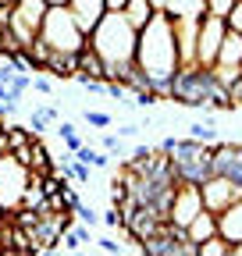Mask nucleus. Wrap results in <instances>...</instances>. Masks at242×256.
<instances>
[{
	"label": "nucleus",
	"instance_id": "31",
	"mask_svg": "<svg viewBox=\"0 0 242 256\" xmlns=\"http://www.w3.org/2000/svg\"><path fill=\"white\" fill-rule=\"evenodd\" d=\"M32 89L43 92V96H50V92H54V82H50V78H32Z\"/></svg>",
	"mask_w": 242,
	"mask_h": 256
},
{
	"label": "nucleus",
	"instance_id": "5",
	"mask_svg": "<svg viewBox=\"0 0 242 256\" xmlns=\"http://www.w3.org/2000/svg\"><path fill=\"white\" fill-rule=\"evenodd\" d=\"M28 182V168H22L11 153H0V210H14L22 206V192Z\"/></svg>",
	"mask_w": 242,
	"mask_h": 256
},
{
	"label": "nucleus",
	"instance_id": "9",
	"mask_svg": "<svg viewBox=\"0 0 242 256\" xmlns=\"http://www.w3.org/2000/svg\"><path fill=\"white\" fill-rule=\"evenodd\" d=\"M174 46H178V68H196V32L200 18H171Z\"/></svg>",
	"mask_w": 242,
	"mask_h": 256
},
{
	"label": "nucleus",
	"instance_id": "28",
	"mask_svg": "<svg viewBox=\"0 0 242 256\" xmlns=\"http://www.w3.org/2000/svg\"><path fill=\"white\" fill-rule=\"evenodd\" d=\"M224 25H228V28H238V32H242V0H235V8L228 11Z\"/></svg>",
	"mask_w": 242,
	"mask_h": 256
},
{
	"label": "nucleus",
	"instance_id": "32",
	"mask_svg": "<svg viewBox=\"0 0 242 256\" xmlns=\"http://www.w3.org/2000/svg\"><path fill=\"white\" fill-rule=\"evenodd\" d=\"M11 72H14L11 64H8V60H0V82H8V78H11Z\"/></svg>",
	"mask_w": 242,
	"mask_h": 256
},
{
	"label": "nucleus",
	"instance_id": "10",
	"mask_svg": "<svg viewBox=\"0 0 242 256\" xmlns=\"http://www.w3.org/2000/svg\"><path fill=\"white\" fill-rule=\"evenodd\" d=\"M68 11H72L75 25L89 36V32L96 28V22L107 14V4H104V0H68Z\"/></svg>",
	"mask_w": 242,
	"mask_h": 256
},
{
	"label": "nucleus",
	"instance_id": "18",
	"mask_svg": "<svg viewBox=\"0 0 242 256\" xmlns=\"http://www.w3.org/2000/svg\"><path fill=\"white\" fill-rule=\"evenodd\" d=\"M75 160H78V164H86V168H110V153L107 150H100V146H93V142H82L75 153H72Z\"/></svg>",
	"mask_w": 242,
	"mask_h": 256
},
{
	"label": "nucleus",
	"instance_id": "29",
	"mask_svg": "<svg viewBox=\"0 0 242 256\" xmlns=\"http://www.w3.org/2000/svg\"><path fill=\"white\" fill-rule=\"evenodd\" d=\"M139 132H142V124H139V121H128V124H121V128H118V136H121V139H136Z\"/></svg>",
	"mask_w": 242,
	"mask_h": 256
},
{
	"label": "nucleus",
	"instance_id": "15",
	"mask_svg": "<svg viewBox=\"0 0 242 256\" xmlns=\"http://www.w3.org/2000/svg\"><path fill=\"white\" fill-rule=\"evenodd\" d=\"M218 60L221 64H242V32L238 28H224L221 46H218Z\"/></svg>",
	"mask_w": 242,
	"mask_h": 256
},
{
	"label": "nucleus",
	"instance_id": "13",
	"mask_svg": "<svg viewBox=\"0 0 242 256\" xmlns=\"http://www.w3.org/2000/svg\"><path fill=\"white\" fill-rule=\"evenodd\" d=\"M160 11L168 18H203L206 0H160Z\"/></svg>",
	"mask_w": 242,
	"mask_h": 256
},
{
	"label": "nucleus",
	"instance_id": "6",
	"mask_svg": "<svg viewBox=\"0 0 242 256\" xmlns=\"http://www.w3.org/2000/svg\"><path fill=\"white\" fill-rule=\"evenodd\" d=\"M238 196H242V185L224 178V174H210V178L200 182V200H203V210H210V214H221Z\"/></svg>",
	"mask_w": 242,
	"mask_h": 256
},
{
	"label": "nucleus",
	"instance_id": "1",
	"mask_svg": "<svg viewBox=\"0 0 242 256\" xmlns=\"http://www.w3.org/2000/svg\"><path fill=\"white\" fill-rule=\"evenodd\" d=\"M136 68L150 78L160 96L168 92V82L178 72V46H174V28L164 11H157L139 32H136Z\"/></svg>",
	"mask_w": 242,
	"mask_h": 256
},
{
	"label": "nucleus",
	"instance_id": "24",
	"mask_svg": "<svg viewBox=\"0 0 242 256\" xmlns=\"http://www.w3.org/2000/svg\"><path fill=\"white\" fill-rule=\"evenodd\" d=\"M72 214H75V217H78L82 224H89V228H96V224H100V214H96L93 206H86V203H78V206H75Z\"/></svg>",
	"mask_w": 242,
	"mask_h": 256
},
{
	"label": "nucleus",
	"instance_id": "14",
	"mask_svg": "<svg viewBox=\"0 0 242 256\" xmlns=\"http://www.w3.org/2000/svg\"><path fill=\"white\" fill-rule=\"evenodd\" d=\"M186 235H189L192 242H203V238H210V235H218V214L200 210V214L186 224Z\"/></svg>",
	"mask_w": 242,
	"mask_h": 256
},
{
	"label": "nucleus",
	"instance_id": "22",
	"mask_svg": "<svg viewBox=\"0 0 242 256\" xmlns=\"http://www.w3.org/2000/svg\"><path fill=\"white\" fill-rule=\"evenodd\" d=\"M189 139H196V142H221L218 139V132H214V124H189Z\"/></svg>",
	"mask_w": 242,
	"mask_h": 256
},
{
	"label": "nucleus",
	"instance_id": "20",
	"mask_svg": "<svg viewBox=\"0 0 242 256\" xmlns=\"http://www.w3.org/2000/svg\"><path fill=\"white\" fill-rule=\"evenodd\" d=\"M4 132H8V142H11V153H14L18 146H25L28 139H32V132H28V128H25V124H14V121H11V124H4Z\"/></svg>",
	"mask_w": 242,
	"mask_h": 256
},
{
	"label": "nucleus",
	"instance_id": "19",
	"mask_svg": "<svg viewBox=\"0 0 242 256\" xmlns=\"http://www.w3.org/2000/svg\"><path fill=\"white\" fill-rule=\"evenodd\" d=\"M196 256H232V242L224 235H210V238L196 242Z\"/></svg>",
	"mask_w": 242,
	"mask_h": 256
},
{
	"label": "nucleus",
	"instance_id": "35",
	"mask_svg": "<svg viewBox=\"0 0 242 256\" xmlns=\"http://www.w3.org/2000/svg\"><path fill=\"white\" fill-rule=\"evenodd\" d=\"M46 4H68V0H46Z\"/></svg>",
	"mask_w": 242,
	"mask_h": 256
},
{
	"label": "nucleus",
	"instance_id": "11",
	"mask_svg": "<svg viewBox=\"0 0 242 256\" xmlns=\"http://www.w3.org/2000/svg\"><path fill=\"white\" fill-rule=\"evenodd\" d=\"M218 235H224L228 242H238L242 238V196L218 214Z\"/></svg>",
	"mask_w": 242,
	"mask_h": 256
},
{
	"label": "nucleus",
	"instance_id": "36",
	"mask_svg": "<svg viewBox=\"0 0 242 256\" xmlns=\"http://www.w3.org/2000/svg\"><path fill=\"white\" fill-rule=\"evenodd\" d=\"M0 220H4V210H0Z\"/></svg>",
	"mask_w": 242,
	"mask_h": 256
},
{
	"label": "nucleus",
	"instance_id": "33",
	"mask_svg": "<svg viewBox=\"0 0 242 256\" xmlns=\"http://www.w3.org/2000/svg\"><path fill=\"white\" fill-rule=\"evenodd\" d=\"M104 4H107V11H121V8L128 4V0H104Z\"/></svg>",
	"mask_w": 242,
	"mask_h": 256
},
{
	"label": "nucleus",
	"instance_id": "3",
	"mask_svg": "<svg viewBox=\"0 0 242 256\" xmlns=\"http://www.w3.org/2000/svg\"><path fill=\"white\" fill-rule=\"evenodd\" d=\"M40 36L50 43V50H68V54H78L86 46V32L75 25L68 4H50L46 14H43V25H40Z\"/></svg>",
	"mask_w": 242,
	"mask_h": 256
},
{
	"label": "nucleus",
	"instance_id": "16",
	"mask_svg": "<svg viewBox=\"0 0 242 256\" xmlns=\"http://www.w3.org/2000/svg\"><path fill=\"white\" fill-rule=\"evenodd\" d=\"M121 14H125V18H128V25L139 32V28H142L150 18L157 14V8H154V0H128V4L121 8Z\"/></svg>",
	"mask_w": 242,
	"mask_h": 256
},
{
	"label": "nucleus",
	"instance_id": "21",
	"mask_svg": "<svg viewBox=\"0 0 242 256\" xmlns=\"http://www.w3.org/2000/svg\"><path fill=\"white\" fill-rule=\"evenodd\" d=\"M25 128H28V132H32V136H40V139H43V136L50 132V121H46V114H43V110L36 107L32 114H28V121H25Z\"/></svg>",
	"mask_w": 242,
	"mask_h": 256
},
{
	"label": "nucleus",
	"instance_id": "26",
	"mask_svg": "<svg viewBox=\"0 0 242 256\" xmlns=\"http://www.w3.org/2000/svg\"><path fill=\"white\" fill-rule=\"evenodd\" d=\"M82 121H89V124H96V128H107L114 118L107 114V110H82Z\"/></svg>",
	"mask_w": 242,
	"mask_h": 256
},
{
	"label": "nucleus",
	"instance_id": "8",
	"mask_svg": "<svg viewBox=\"0 0 242 256\" xmlns=\"http://www.w3.org/2000/svg\"><path fill=\"white\" fill-rule=\"evenodd\" d=\"M203 210V200H200V185H189V182H178L174 185V196H171V206H168V220L186 228V224Z\"/></svg>",
	"mask_w": 242,
	"mask_h": 256
},
{
	"label": "nucleus",
	"instance_id": "27",
	"mask_svg": "<svg viewBox=\"0 0 242 256\" xmlns=\"http://www.w3.org/2000/svg\"><path fill=\"white\" fill-rule=\"evenodd\" d=\"M100 150H107L110 156H114V153H118V156H125V142H121V136H104Z\"/></svg>",
	"mask_w": 242,
	"mask_h": 256
},
{
	"label": "nucleus",
	"instance_id": "2",
	"mask_svg": "<svg viewBox=\"0 0 242 256\" xmlns=\"http://www.w3.org/2000/svg\"><path fill=\"white\" fill-rule=\"evenodd\" d=\"M86 43L100 54L104 68L136 60V28L128 25V18L121 14V11H107V14L96 22V28L86 36Z\"/></svg>",
	"mask_w": 242,
	"mask_h": 256
},
{
	"label": "nucleus",
	"instance_id": "12",
	"mask_svg": "<svg viewBox=\"0 0 242 256\" xmlns=\"http://www.w3.org/2000/svg\"><path fill=\"white\" fill-rule=\"evenodd\" d=\"M40 72H50L54 78L68 82V78H75V72H78V57H75V54H68V50H54Z\"/></svg>",
	"mask_w": 242,
	"mask_h": 256
},
{
	"label": "nucleus",
	"instance_id": "23",
	"mask_svg": "<svg viewBox=\"0 0 242 256\" xmlns=\"http://www.w3.org/2000/svg\"><path fill=\"white\" fill-rule=\"evenodd\" d=\"M235 8V0H206V14H214V18H228V11Z\"/></svg>",
	"mask_w": 242,
	"mask_h": 256
},
{
	"label": "nucleus",
	"instance_id": "4",
	"mask_svg": "<svg viewBox=\"0 0 242 256\" xmlns=\"http://www.w3.org/2000/svg\"><path fill=\"white\" fill-rule=\"evenodd\" d=\"M46 0H14L11 8V22L8 28L14 32V40L25 46L32 36H40V25H43V14H46Z\"/></svg>",
	"mask_w": 242,
	"mask_h": 256
},
{
	"label": "nucleus",
	"instance_id": "34",
	"mask_svg": "<svg viewBox=\"0 0 242 256\" xmlns=\"http://www.w3.org/2000/svg\"><path fill=\"white\" fill-rule=\"evenodd\" d=\"M232 256H242V238H238V242H232Z\"/></svg>",
	"mask_w": 242,
	"mask_h": 256
},
{
	"label": "nucleus",
	"instance_id": "30",
	"mask_svg": "<svg viewBox=\"0 0 242 256\" xmlns=\"http://www.w3.org/2000/svg\"><path fill=\"white\" fill-rule=\"evenodd\" d=\"M93 242H96L100 252H121V246H118L114 238H107V235H104V238H93Z\"/></svg>",
	"mask_w": 242,
	"mask_h": 256
},
{
	"label": "nucleus",
	"instance_id": "25",
	"mask_svg": "<svg viewBox=\"0 0 242 256\" xmlns=\"http://www.w3.org/2000/svg\"><path fill=\"white\" fill-rule=\"evenodd\" d=\"M100 224H107V228H118V232H125V217H121V210H118V206H110V210H104V217H100Z\"/></svg>",
	"mask_w": 242,
	"mask_h": 256
},
{
	"label": "nucleus",
	"instance_id": "7",
	"mask_svg": "<svg viewBox=\"0 0 242 256\" xmlns=\"http://www.w3.org/2000/svg\"><path fill=\"white\" fill-rule=\"evenodd\" d=\"M224 22L214 18V14H203L200 18V32H196V68H210L218 60V46H221V36H224Z\"/></svg>",
	"mask_w": 242,
	"mask_h": 256
},
{
	"label": "nucleus",
	"instance_id": "17",
	"mask_svg": "<svg viewBox=\"0 0 242 256\" xmlns=\"http://www.w3.org/2000/svg\"><path fill=\"white\" fill-rule=\"evenodd\" d=\"M75 57H78V72H75V75H86V78H100V82H104V60H100V54H96L93 46L86 43V46H82Z\"/></svg>",
	"mask_w": 242,
	"mask_h": 256
}]
</instances>
